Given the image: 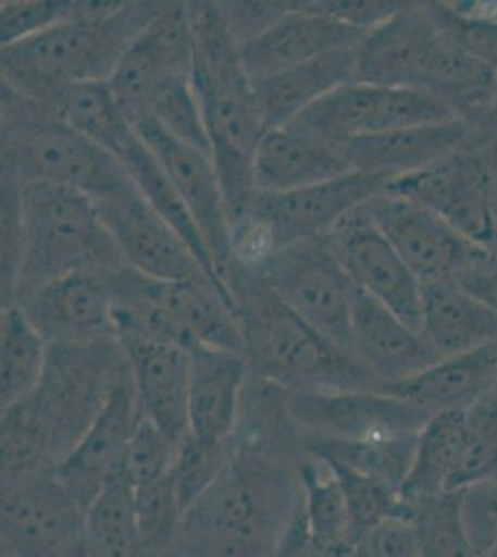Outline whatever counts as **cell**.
Segmentation results:
<instances>
[{"label":"cell","instance_id":"obj_1","mask_svg":"<svg viewBox=\"0 0 497 557\" xmlns=\"http://www.w3.org/2000/svg\"><path fill=\"white\" fill-rule=\"evenodd\" d=\"M288 391L249 377L233 459L184 515L165 557H273L301 502V433ZM307 454V451H305Z\"/></svg>","mask_w":497,"mask_h":557},{"label":"cell","instance_id":"obj_2","mask_svg":"<svg viewBox=\"0 0 497 557\" xmlns=\"http://www.w3.org/2000/svg\"><path fill=\"white\" fill-rule=\"evenodd\" d=\"M189 12L194 23L191 81L234 231L246 220L257 197L254 154L268 128L254 83L241 62L238 41L220 2H189Z\"/></svg>","mask_w":497,"mask_h":557},{"label":"cell","instance_id":"obj_3","mask_svg":"<svg viewBox=\"0 0 497 557\" xmlns=\"http://www.w3.org/2000/svg\"><path fill=\"white\" fill-rule=\"evenodd\" d=\"M249 374L288 393L383 391L368 368L305 322L260 273L231 260L223 273Z\"/></svg>","mask_w":497,"mask_h":557},{"label":"cell","instance_id":"obj_4","mask_svg":"<svg viewBox=\"0 0 497 557\" xmlns=\"http://www.w3.org/2000/svg\"><path fill=\"white\" fill-rule=\"evenodd\" d=\"M164 2L89 0L88 10L39 36L2 47V84L38 101L57 84L110 83Z\"/></svg>","mask_w":497,"mask_h":557},{"label":"cell","instance_id":"obj_5","mask_svg":"<svg viewBox=\"0 0 497 557\" xmlns=\"http://www.w3.org/2000/svg\"><path fill=\"white\" fill-rule=\"evenodd\" d=\"M117 341L141 338L244 354L227 288L210 278L162 281L121 267L107 272Z\"/></svg>","mask_w":497,"mask_h":557},{"label":"cell","instance_id":"obj_6","mask_svg":"<svg viewBox=\"0 0 497 557\" xmlns=\"http://www.w3.org/2000/svg\"><path fill=\"white\" fill-rule=\"evenodd\" d=\"M2 164L23 183H49L99 201L133 184L120 159L60 115L2 84Z\"/></svg>","mask_w":497,"mask_h":557},{"label":"cell","instance_id":"obj_7","mask_svg":"<svg viewBox=\"0 0 497 557\" xmlns=\"http://www.w3.org/2000/svg\"><path fill=\"white\" fill-rule=\"evenodd\" d=\"M23 257L10 305L54 278L125 267L101 212L83 191L57 184L23 183Z\"/></svg>","mask_w":497,"mask_h":557},{"label":"cell","instance_id":"obj_8","mask_svg":"<svg viewBox=\"0 0 497 557\" xmlns=\"http://www.w3.org/2000/svg\"><path fill=\"white\" fill-rule=\"evenodd\" d=\"M126 367L125 349L117 338L49 344L41 380L23 399L44 425L57 465L94 425Z\"/></svg>","mask_w":497,"mask_h":557},{"label":"cell","instance_id":"obj_9","mask_svg":"<svg viewBox=\"0 0 497 557\" xmlns=\"http://www.w3.org/2000/svg\"><path fill=\"white\" fill-rule=\"evenodd\" d=\"M384 191L422 205L486 251H497V178L477 128L459 151Z\"/></svg>","mask_w":497,"mask_h":557},{"label":"cell","instance_id":"obj_10","mask_svg":"<svg viewBox=\"0 0 497 557\" xmlns=\"http://www.w3.org/2000/svg\"><path fill=\"white\" fill-rule=\"evenodd\" d=\"M251 270L260 273L271 290L305 322L351 354L357 288L325 238L278 247Z\"/></svg>","mask_w":497,"mask_h":557},{"label":"cell","instance_id":"obj_11","mask_svg":"<svg viewBox=\"0 0 497 557\" xmlns=\"http://www.w3.org/2000/svg\"><path fill=\"white\" fill-rule=\"evenodd\" d=\"M2 545L17 557H91L86 511L54 469L2 482Z\"/></svg>","mask_w":497,"mask_h":557},{"label":"cell","instance_id":"obj_12","mask_svg":"<svg viewBox=\"0 0 497 557\" xmlns=\"http://www.w3.org/2000/svg\"><path fill=\"white\" fill-rule=\"evenodd\" d=\"M451 120H457L453 112L422 89L349 83L297 115L291 125L347 147L360 136Z\"/></svg>","mask_w":497,"mask_h":557},{"label":"cell","instance_id":"obj_13","mask_svg":"<svg viewBox=\"0 0 497 557\" xmlns=\"http://www.w3.org/2000/svg\"><path fill=\"white\" fill-rule=\"evenodd\" d=\"M386 184L373 175L349 172L297 190L257 194L239 225L259 228L273 251L297 242L322 240L346 215L383 194Z\"/></svg>","mask_w":497,"mask_h":557},{"label":"cell","instance_id":"obj_14","mask_svg":"<svg viewBox=\"0 0 497 557\" xmlns=\"http://www.w3.org/2000/svg\"><path fill=\"white\" fill-rule=\"evenodd\" d=\"M446 34L442 4L405 2L360 41L355 83L425 91Z\"/></svg>","mask_w":497,"mask_h":557},{"label":"cell","instance_id":"obj_15","mask_svg":"<svg viewBox=\"0 0 497 557\" xmlns=\"http://www.w3.org/2000/svg\"><path fill=\"white\" fill-rule=\"evenodd\" d=\"M286 407L302 437L352 443L415 435L431 418L407 399L383 391L288 393Z\"/></svg>","mask_w":497,"mask_h":557},{"label":"cell","instance_id":"obj_16","mask_svg":"<svg viewBox=\"0 0 497 557\" xmlns=\"http://www.w3.org/2000/svg\"><path fill=\"white\" fill-rule=\"evenodd\" d=\"M325 240L357 290L377 299L410 327L420 331L423 283L373 223L364 207L346 215Z\"/></svg>","mask_w":497,"mask_h":557},{"label":"cell","instance_id":"obj_17","mask_svg":"<svg viewBox=\"0 0 497 557\" xmlns=\"http://www.w3.org/2000/svg\"><path fill=\"white\" fill-rule=\"evenodd\" d=\"M364 210L423 285L455 281L490 253L467 240L433 210L388 191L370 199Z\"/></svg>","mask_w":497,"mask_h":557},{"label":"cell","instance_id":"obj_18","mask_svg":"<svg viewBox=\"0 0 497 557\" xmlns=\"http://www.w3.org/2000/svg\"><path fill=\"white\" fill-rule=\"evenodd\" d=\"M102 222L120 247L125 267L162 281L210 278L196 253L139 194L136 184L95 201Z\"/></svg>","mask_w":497,"mask_h":557},{"label":"cell","instance_id":"obj_19","mask_svg":"<svg viewBox=\"0 0 497 557\" xmlns=\"http://www.w3.org/2000/svg\"><path fill=\"white\" fill-rule=\"evenodd\" d=\"M133 127L183 197L223 278L233 260V225L210 154L173 138L149 117L136 121Z\"/></svg>","mask_w":497,"mask_h":557},{"label":"cell","instance_id":"obj_20","mask_svg":"<svg viewBox=\"0 0 497 557\" xmlns=\"http://www.w3.org/2000/svg\"><path fill=\"white\" fill-rule=\"evenodd\" d=\"M194 23L189 2H164L162 10L134 41L110 78L131 123L146 114L147 101L170 76L191 75Z\"/></svg>","mask_w":497,"mask_h":557},{"label":"cell","instance_id":"obj_21","mask_svg":"<svg viewBox=\"0 0 497 557\" xmlns=\"http://www.w3.org/2000/svg\"><path fill=\"white\" fill-rule=\"evenodd\" d=\"M144 418L133 372L126 367L94 425L54 469L60 483L84 511L97 500L104 485L120 474L126 448Z\"/></svg>","mask_w":497,"mask_h":557},{"label":"cell","instance_id":"obj_22","mask_svg":"<svg viewBox=\"0 0 497 557\" xmlns=\"http://www.w3.org/2000/svg\"><path fill=\"white\" fill-rule=\"evenodd\" d=\"M15 305L49 344H89L117 338L107 272H80L54 278Z\"/></svg>","mask_w":497,"mask_h":557},{"label":"cell","instance_id":"obj_23","mask_svg":"<svg viewBox=\"0 0 497 557\" xmlns=\"http://www.w3.org/2000/svg\"><path fill=\"white\" fill-rule=\"evenodd\" d=\"M364 36L365 33L322 12L315 2H294L283 20L239 45V54L252 81H260L328 52L359 47Z\"/></svg>","mask_w":497,"mask_h":557},{"label":"cell","instance_id":"obj_24","mask_svg":"<svg viewBox=\"0 0 497 557\" xmlns=\"http://www.w3.org/2000/svg\"><path fill=\"white\" fill-rule=\"evenodd\" d=\"M351 354L383 391L440 361L420 331L360 290L355 292L352 301Z\"/></svg>","mask_w":497,"mask_h":557},{"label":"cell","instance_id":"obj_25","mask_svg":"<svg viewBox=\"0 0 497 557\" xmlns=\"http://www.w3.org/2000/svg\"><path fill=\"white\" fill-rule=\"evenodd\" d=\"M147 420L175 446L189 435L188 349L170 343L120 341Z\"/></svg>","mask_w":497,"mask_h":557},{"label":"cell","instance_id":"obj_26","mask_svg":"<svg viewBox=\"0 0 497 557\" xmlns=\"http://www.w3.org/2000/svg\"><path fill=\"white\" fill-rule=\"evenodd\" d=\"M473 131L467 121L451 120L360 136L346 147L347 160L352 172L392 183L459 151Z\"/></svg>","mask_w":497,"mask_h":557},{"label":"cell","instance_id":"obj_27","mask_svg":"<svg viewBox=\"0 0 497 557\" xmlns=\"http://www.w3.org/2000/svg\"><path fill=\"white\" fill-rule=\"evenodd\" d=\"M189 355V435L231 441L238 428L249 367L238 351L194 344Z\"/></svg>","mask_w":497,"mask_h":557},{"label":"cell","instance_id":"obj_28","mask_svg":"<svg viewBox=\"0 0 497 557\" xmlns=\"http://www.w3.org/2000/svg\"><path fill=\"white\" fill-rule=\"evenodd\" d=\"M352 172L346 147L334 146L296 125L270 128L254 154L257 194H281Z\"/></svg>","mask_w":497,"mask_h":557},{"label":"cell","instance_id":"obj_29","mask_svg":"<svg viewBox=\"0 0 497 557\" xmlns=\"http://www.w3.org/2000/svg\"><path fill=\"white\" fill-rule=\"evenodd\" d=\"M497 344L451 355L423 370L412 380L384 388L407 399L428 417L440 412L468 411L496 385Z\"/></svg>","mask_w":497,"mask_h":557},{"label":"cell","instance_id":"obj_30","mask_svg":"<svg viewBox=\"0 0 497 557\" xmlns=\"http://www.w3.org/2000/svg\"><path fill=\"white\" fill-rule=\"evenodd\" d=\"M355 65L357 47L328 52L307 64L252 81L265 128L288 125L334 89L355 83Z\"/></svg>","mask_w":497,"mask_h":557},{"label":"cell","instance_id":"obj_31","mask_svg":"<svg viewBox=\"0 0 497 557\" xmlns=\"http://www.w3.org/2000/svg\"><path fill=\"white\" fill-rule=\"evenodd\" d=\"M420 333L440 359L497 344V314L453 281L423 285Z\"/></svg>","mask_w":497,"mask_h":557},{"label":"cell","instance_id":"obj_32","mask_svg":"<svg viewBox=\"0 0 497 557\" xmlns=\"http://www.w3.org/2000/svg\"><path fill=\"white\" fill-rule=\"evenodd\" d=\"M467 443V411L440 412L418 433L414 459L401 494L410 506L455 493V478Z\"/></svg>","mask_w":497,"mask_h":557},{"label":"cell","instance_id":"obj_33","mask_svg":"<svg viewBox=\"0 0 497 557\" xmlns=\"http://www.w3.org/2000/svg\"><path fill=\"white\" fill-rule=\"evenodd\" d=\"M39 102L115 159L136 136L110 83L58 84Z\"/></svg>","mask_w":497,"mask_h":557},{"label":"cell","instance_id":"obj_34","mask_svg":"<svg viewBox=\"0 0 497 557\" xmlns=\"http://www.w3.org/2000/svg\"><path fill=\"white\" fill-rule=\"evenodd\" d=\"M120 160L133 178V183L136 184L139 194L144 196L147 203L151 205L152 210L175 228L181 238L188 244L189 249L196 253L202 268L215 281H220L221 285H225V281L215 270L214 260L210 257L207 244L202 240L201 231L184 205L183 197L178 196V191L171 183L170 177L165 175L162 165L158 164L151 149L144 144V139L139 138L138 133L123 149Z\"/></svg>","mask_w":497,"mask_h":557},{"label":"cell","instance_id":"obj_35","mask_svg":"<svg viewBox=\"0 0 497 557\" xmlns=\"http://www.w3.org/2000/svg\"><path fill=\"white\" fill-rule=\"evenodd\" d=\"M91 557H160L147 548L134 513V491L114 475L86 511Z\"/></svg>","mask_w":497,"mask_h":557},{"label":"cell","instance_id":"obj_36","mask_svg":"<svg viewBox=\"0 0 497 557\" xmlns=\"http://www.w3.org/2000/svg\"><path fill=\"white\" fill-rule=\"evenodd\" d=\"M0 335V409H7L34 393L38 386L47 362L49 343L17 305L2 309Z\"/></svg>","mask_w":497,"mask_h":557},{"label":"cell","instance_id":"obj_37","mask_svg":"<svg viewBox=\"0 0 497 557\" xmlns=\"http://www.w3.org/2000/svg\"><path fill=\"white\" fill-rule=\"evenodd\" d=\"M415 441H418V433L401 435V437L375 438V441H355V443L333 441V438L302 437L305 451L310 456L372 475L390 483L399 491L403 487L412 467Z\"/></svg>","mask_w":497,"mask_h":557},{"label":"cell","instance_id":"obj_38","mask_svg":"<svg viewBox=\"0 0 497 557\" xmlns=\"http://www.w3.org/2000/svg\"><path fill=\"white\" fill-rule=\"evenodd\" d=\"M301 509L312 537L325 545H352L346 496L334 470L320 457L305 454L301 462Z\"/></svg>","mask_w":497,"mask_h":557},{"label":"cell","instance_id":"obj_39","mask_svg":"<svg viewBox=\"0 0 497 557\" xmlns=\"http://www.w3.org/2000/svg\"><path fill=\"white\" fill-rule=\"evenodd\" d=\"M0 438L2 482L57 469L49 437L26 399L2 409Z\"/></svg>","mask_w":497,"mask_h":557},{"label":"cell","instance_id":"obj_40","mask_svg":"<svg viewBox=\"0 0 497 557\" xmlns=\"http://www.w3.org/2000/svg\"><path fill=\"white\" fill-rule=\"evenodd\" d=\"M144 117L154 121L165 133L186 146L210 154L207 123L191 75L170 76L157 86L147 101L146 114L139 120Z\"/></svg>","mask_w":497,"mask_h":557},{"label":"cell","instance_id":"obj_41","mask_svg":"<svg viewBox=\"0 0 497 557\" xmlns=\"http://www.w3.org/2000/svg\"><path fill=\"white\" fill-rule=\"evenodd\" d=\"M422 557H481L468 535L460 491L438 494L412 506Z\"/></svg>","mask_w":497,"mask_h":557},{"label":"cell","instance_id":"obj_42","mask_svg":"<svg viewBox=\"0 0 497 557\" xmlns=\"http://www.w3.org/2000/svg\"><path fill=\"white\" fill-rule=\"evenodd\" d=\"M325 462L334 470L346 496L355 541L384 520L412 517V506L405 500L399 488L372 475L347 469L344 465Z\"/></svg>","mask_w":497,"mask_h":557},{"label":"cell","instance_id":"obj_43","mask_svg":"<svg viewBox=\"0 0 497 557\" xmlns=\"http://www.w3.org/2000/svg\"><path fill=\"white\" fill-rule=\"evenodd\" d=\"M233 459V438L231 441H204L188 435L178 450L171 469L178 500L184 515L201 496L208 493L223 470Z\"/></svg>","mask_w":497,"mask_h":557},{"label":"cell","instance_id":"obj_44","mask_svg":"<svg viewBox=\"0 0 497 557\" xmlns=\"http://www.w3.org/2000/svg\"><path fill=\"white\" fill-rule=\"evenodd\" d=\"M497 478V393L467 411V443L453 491H464Z\"/></svg>","mask_w":497,"mask_h":557},{"label":"cell","instance_id":"obj_45","mask_svg":"<svg viewBox=\"0 0 497 557\" xmlns=\"http://www.w3.org/2000/svg\"><path fill=\"white\" fill-rule=\"evenodd\" d=\"M133 491L139 535L147 548H151L160 557H165L175 543L184 519V509L171 472L158 482Z\"/></svg>","mask_w":497,"mask_h":557},{"label":"cell","instance_id":"obj_46","mask_svg":"<svg viewBox=\"0 0 497 557\" xmlns=\"http://www.w3.org/2000/svg\"><path fill=\"white\" fill-rule=\"evenodd\" d=\"M0 210H2V309L12 304L15 281L20 273L23 242H25V215H23V181L8 164L0 173Z\"/></svg>","mask_w":497,"mask_h":557},{"label":"cell","instance_id":"obj_47","mask_svg":"<svg viewBox=\"0 0 497 557\" xmlns=\"http://www.w3.org/2000/svg\"><path fill=\"white\" fill-rule=\"evenodd\" d=\"M178 446L171 443L151 420L144 418L121 462L123 475L133 488L146 487L170 474Z\"/></svg>","mask_w":497,"mask_h":557},{"label":"cell","instance_id":"obj_48","mask_svg":"<svg viewBox=\"0 0 497 557\" xmlns=\"http://www.w3.org/2000/svg\"><path fill=\"white\" fill-rule=\"evenodd\" d=\"M78 13V0H7L0 7L2 47L21 44Z\"/></svg>","mask_w":497,"mask_h":557},{"label":"cell","instance_id":"obj_49","mask_svg":"<svg viewBox=\"0 0 497 557\" xmlns=\"http://www.w3.org/2000/svg\"><path fill=\"white\" fill-rule=\"evenodd\" d=\"M355 557H422L412 517H396L355 541Z\"/></svg>","mask_w":497,"mask_h":557},{"label":"cell","instance_id":"obj_50","mask_svg":"<svg viewBox=\"0 0 497 557\" xmlns=\"http://www.w3.org/2000/svg\"><path fill=\"white\" fill-rule=\"evenodd\" d=\"M449 21L460 44L497 73V15L449 7Z\"/></svg>","mask_w":497,"mask_h":557},{"label":"cell","instance_id":"obj_51","mask_svg":"<svg viewBox=\"0 0 497 557\" xmlns=\"http://www.w3.org/2000/svg\"><path fill=\"white\" fill-rule=\"evenodd\" d=\"M238 45L257 38L290 12L294 2H220Z\"/></svg>","mask_w":497,"mask_h":557},{"label":"cell","instance_id":"obj_52","mask_svg":"<svg viewBox=\"0 0 497 557\" xmlns=\"http://www.w3.org/2000/svg\"><path fill=\"white\" fill-rule=\"evenodd\" d=\"M318 8L334 20L357 28L360 33H372L373 28L383 25L384 21L396 15L405 2H375V0H315Z\"/></svg>","mask_w":497,"mask_h":557},{"label":"cell","instance_id":"obj_53","mask_svg":"<svg viewBox=\"0 0 497 557\" xmlns=\"http://www.w3.org/2000/svg\"><path fill=\"white\" fill-rule=\"evenodd\" d=\"M273 557H355V543L333 546L312 537L299 502Z\"/></svg>","mask_w":497,"mask_h":557},{"label":"cell","instance_id":"obj_54","mask_svg":"<svg viewBox=\"0 0 497 557\" xmlns=\"http://www.w3.org/2000/svg\"><path fill=\"white\" fill-rule=\"evenodd\" d=\"M453 283L497 314V251H490L473 262Z\"/></svg>","mask_w":497,"mask_h":557},{"label":"cell","instance_id":"obj_55","mask_svg":"<svg viewBox=\"0 0 497 557\" xmlns=\"http://www.w3.org/2000/svg\"><path fill=\"white\" fill-rule=\"evenodd\" d=\"M475 128H477L479 136L483 139V144H485L488 159H490V164L497 178V91L490 110L486 112L485 117L481 120V123Z\"/></svg>","mask_w":497,"mask_h":557},{"label":"cell","instance_id":"obj_56","mask_svg":"<svg viewBox=\"0 0 497 557\" xmlns=\"http://www.w3.org/2000/svg\"><path fill=\"white\" fill-rule=\"evenodd\" d=\"M0 557H17L13 554L8 546L2 545V550H0Z\"/></svg>","mask_w":497,"mask_h":557},{"label":"cell","instance_id":"obj_57","mask_svg":"<svg viewBox=\"0 0 497 557\" xmlns=\"http://www.w3.org/2000/svg\"><path fill=\"white\" fill-rule=\"evenodd\" d=\"M486 557H497V543L494 545V548H492L490 552H488V556Z\"/></svg>","mask_w":497,"mask_h":557},{"label":"cell","instance_id":"obj_58","mask_svg":"<svg viewBox=\"0 0 497 557\" xmlns=\"http://www.w3.org/2000/svg\"><path fill=\"white\" fill-rule=\"evenodd\" d=\"M492 391H494V393H497V377H496V385H494V388H492Z\"/></svg>","mask_w":497,"mask_h":557}]
</instances>
